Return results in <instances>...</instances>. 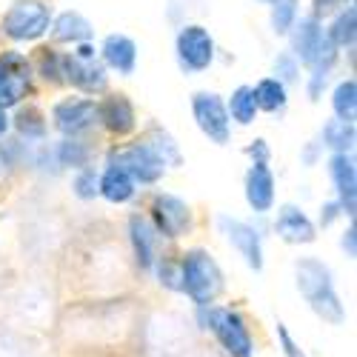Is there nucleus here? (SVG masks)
<instances>
[{"label": "nucleus", "instance_id": "nucleus-15", "mask_svg": "<svg viewBox=\"0 0 357 357\" xmlns=\"http://www.w3.org/2000/svg\"><path fill=\"white\" fill-rule=\"evenodd\" d=\"M272 229H275V234L280 237L283 243H291V246L314 243V237H317V226L312 223V218L294 203H283L280 206Z\"/></svg>", "mask_w": 357, "mask_h": 357}, {"label": "nucleus", "instance_id": "nucleus-29", "mask_svg": "<svg viewBox=\"0 0 357 357\" xmlns=\"http://www.w3.org/2000/svg\"><path fill=\"white\" fill-rule=\"evenodd\" d=\"M32 72L43 80V83H49V86H61L63 83V66H61V52L57 49H49V46H43L40 52H38V61L32 63Z\"/></svg>", "mask_w": 357, "mask_h": 357}, {"label": "nucleus", "instance_id": "nucleus-17", "mask_svg": "<svg viewBox=\"0 0 357 357\" xmlns=\"http://www.w3.org/2000/svg\"><path fill=\"white\" fill-rule=\"evenodd\" d=\"M129 243H132V255L140 272H152L158 263V243L160 237L155 231V226L149 223V218L143 215H132L129 218Z\"/></svg>", "mask_w": 357, "mask_h": 357}, {"label": "nucleus", "instance_id": "nucleus-8", "mask_svg": "<svg viewBox=\"0 0 357 357\" xmlns=\"http://www.w3.org/2000/svg\"><path fill=\"white\" fill-rule=\"evenodd\" d=\"M32 61L17 52H0V109L9 112L17 109L29 95H32Z\"/></svg>", "mask_w": 357, "mask_h": 357}, {"label": "nucleus", "instance_id": "nucleus-11", "mask_svg": "<svg viewBox=\"0 0 357 357\" xmlns=\"http://www.w3.org/2000/svg\"><path fill=\"white\" fill-rule=\"evenodd\" d=\"M192 114L197 129L218 146H226L231 137V121L226 112V100L218 92H195L192 95Z\"/></svg>", "mask_w": 357, "mask_h": 357}, {"label": "nucleus", "instance_id": "nucleus-41", "mask_svg": "<svg viewBox=\"0 0 357 357\" xmlns=\"http://www.w3.org/2000/svg\"><path fill=\"white\" fill-rule=\"evenodd\" d=\"M320 155H323V146H320V143H309V146L303 149V155H301V160H303V166H314Z\"/></svg>", "mask_w": 357, "mask_h": 357}, {"label": "nucleus", "instance_id": "nucleus-36", "mask_svg": "<svg viewBox=\"0 0 357 357\" xmlns=\"http://www.w3.org/2000/svg\"><path fill=\"white\" fill-rule=\"evenodd\" d=\"M332 80V72H309V80H306V95L309 100H320L326 86Z\"/></svg>", "mask_w": 357, "mask_h": 357}, {"label": "nucleus", "instance_id": "nucleus-16", "mask_svg": "<svg viewBox=\"0 0 357 357\" xmlns=\"http://www.w3.org/2000/svg\"><path fill=\"white\" fill-rule=\"evenodd\" d=\"M98 123L114 137H126L137 129V112L126 95H106L98 103Z\"/></svg>", "mask_w": 357, "mask_h": 357}, {"label": "nucleus", "instance_id": "nucleus-32", "mask_svg": "<svg viewBox=\"0 0 357 357\" xmlns=\"http://www.w3.org/2000/svg\"><path fill=\"white\" fill-rule=\"evenodd\" d=\"M149 143H152V149L163 158L166 166H177V163H181V149H177L174 137H172L166 129L155 126V132H152V137H149Z\"/></svg>", "mask_w": 357, "mask_h": 357}, {"label": "nucleus", "instance_id": "nucleus-18", "mask_svg": "<svg viewBox=\"0 0 357 357\" xmlns=\"http://www.w3.org/2000/svg\"><path fill=\"white\" fill-rule=\"evenodd\" d=\"M246 203L255 215H269L275 209V174L269 163H252L246 172Z\"/></svg>", "mask_w": 357, "mask_h": 357}, {"label": "nucleus", "instance_id": "nucleus-22", "mask_svg": "<svg viewBox=\"0 0 357 357\" xmlns=\"http://www.w3.org/2000/svg\"><path fill=\"white\" fill-rule=\"evenodd\" d=\"M15 132H17V140H26V143H43L46 140V132H49V123H46V114L38 109V106H17L15 117H9Z\"/></svg>", "mask_w": 357, "mask_h": 357}, {"label": "nucleus", "instance_id": "nucleus-6", "mask_svg": "<svg viewBox=\"0 0 357 357\" xmlns=\"http://www.w3.org/2000/svg\"><path fill=\"white\" fill-rule=\"evenodd\" d=\"M52 6L46 0H15L0 17V32L15 43H35L52 26Z\"/></svg>", "mask_w": 357, "mask_h": 357}, {"label": "nucleus", "instance_id": "nucleus-28", "mask_svg": "<svg viewBox=\"0 0 357 357\" xmlns=\"http://www.w3.org/2000/svg\"><path fill=\"white\" fill-rule=\"evenodd\" d=\"M332 112L337 121H346V123H354L357 117V83L354 77H346L335 86L332 92Z\"/></svg>", "mask_w": 357, "mask_h": 357}, {"label": "nucleus", "instance_id": "nucleus-25", "mask_svg": "<svg viewBox=\"0 0 357 357\" xmlns=\"http://www.w3.org/2000/svg\"><path fill=\"white\" fill-rule=\"evenodd\" d=\"M320 146L329 149L332 155H351L354 152V123L346 121H326L320 129Z\"/></svg>", "mask_w": 357, "mask_h": 357}, {"label": "nucleus", "instance_id": "nucleus-38", "mask_svg": "<svg viewBox=\"0 0 357 357\" xmlns=\"http://www.w3.org/2000/svg\"><path fill=\"white\" fill-rule=\"evenodd\" d=\"M246 155L252 158V163H269L272 149H269V143H266V140L260 137V140H255L252 146H246Z\"/></svg>", "mask_w": 357, "mask_h": 357}, {"label": "nucleus", "instance_id": "nucleus-14", "mask_svg": "<svg viewBox=\"0 0 357 357\" xmlns=\"http://www.w3.org/2000/svg\"><path fill=\"white\" fill-rule=\"evenodd\" d=\"M329 177L335 186V200L340 203L343 218L354 220L357 212V169L354 155H332L329 158Z\"/></svg>", "mask_w": 357, "mask_h": 357}, {"label": "nucleus", "instance_id": "nucleus-30", "mask_svg": "<svg viewBox=\"0 0 357 357\" xmlns=\"http://www.w3.org/2000/svg\"><path fill=\"white\" fill-rule=\"evenodd\" d=\"M301 17V0H275L272 12H269V23H272V32L286 38L289 29L294 26V20Z\"/></svg>", "mask_w": 357, "mask_h": 357}, {"label": "nucleus", "instance_id": "nucleus-12", "mask_svg": "<svg viewBox=\"0 0 357 357\" xmlns=\"http://www.w3.org/2000/svg\"><path fill=\"white\" fill-rule=\"evenodd\" d=\"M52 126L63 137H83L98 126V100L63 98L52 106Z\"/></svg>", "mask_w": 357, "mask_h": 357}, {"label": "nucleus", "instance_id": "nucleus-35", "mask_svg": "<svg viewBox=\"0 0 357 357\" xmlns=\"http://www.w3.org/2000/svg\"><path fill=\"white\" fill-rule=\"evenodd\" d=\"M346 6H351V0H312V17H332Z\"/></svg>", "mask_w": 357, "mask_h": 357}, {"label": "nucleus", "instance_id": "nucleus-13", "mask_svg": "<svg viewBox=\"0 0 357 357\" xmlns=\"http://www.w3.org/2000/svg\"><path fill=\"white\" fill-rule=\"evenodd\" d=\"M218 226L226 234V241L234 246V252L246 260L249 269L260 272L263 269V234H260V229H255L246 220L229 218V215H220L218 218Z\"/></svg>", "mask_w": 357, "mask_h": 357}, {"label": "nucleus", "instance_id": "nucleus-40", "mask_svg": "<svg viewBox=\"0 0 357 357\" xmlns=\"http://www.w3.org/2000/svg\"><path fill=\"white\" fill-rule=\"evenodd\" d=\"M346 257H354L357 255V229H354V220H349V229L343 231V241H340Z\"/></svg>", "mask_w": 357, "mask_h": 357}, {"label": "nucleus", "instance_id": "nucleus-39", "mask_svg": "<svg viewBox=\"0 0 357 357\" xmlns=\"http://www.w3.org/2000/svg\"><path fill=\"white\" fill-rule=\"evenodd\" d=\"M278 340H280V346H283L286 357H306V354L301 351V346H297V343L291 340V335H289V329H286L283 323H278Z\"/></svg>", "mask_w": 357, "mask_h": 357}, {"label": "nucleus", "instance_id": "nucleus-10", "mask_svg": "<svg viewBox=\"0 0 357 357\" xmlns=\"http://www.w3.org/2000/svg\"><path fill=\"white\" fill-rule=\"evenodd\" d=\"M149 215H152L149 223L155 226L160 241H181L192 231V209L177 195L158 192L152 197V206H149Z\"/></svg>", "mask_w": 357, "mask_h": 357}, {"label": "nucleus", "instance_id": "nucleus-20", "mask_svg": "<svg viewBox=\"0 0 357 357\" xmlns=\"http://www.w3.org/2000/svg\"><path fill=\"white\" fill-rule=\"evenodd\" d=\"M135 195H137V183L129 177V172L123 166L106 160V169L100 172V183H98V197L109 200L112 206H123L135 200Z\"/></svg>", "mask_w": 357, "mask_h": 357}, {"label": "nucleus", "instance_id": "nucleus-27", "mask_svg": "<svg viewBox=\"0 0 357 357\" xmlns=\"http://www.w3.org/2000/svg\"><path fill=\"white\" fill-rule=\"evenodd\" d=\"M226 112H229V121H234L237 126H252L257 117V103H255L252 86H237L226 103Z\"/></svg>", "mask_w": 357, "mask_h": 357}, {"label": "nucleus", "instance_id": "nucleus-4", "mask_svg": "<svg viewBox=\"0 0 357 357\" xmlns=\"http://www.w3.org/2000/svg\"><path fill=\"white\" fill-rule=\"evenodd\" d=\"M200 329H209L229 357H255V337L246 317L231 306H203L197 309Z\"/></svg>", "mask_w": 357, "mask_h": 357}, {"label": "nucleus", "instance_id": "nucleus-21", "mask_svg": "<svg viewBox=\"0 0 357 357\" xmlns=\"http://www.w3.org/2000/svg\"><path fill=\"white\" fill-rule=\"evenodd\" d=\"M52 40L54 43H72V46H80V43H92L95 38V26L89 23V17H83L80 12L75 9H66L57 17H52Z\"/></svg>", "mask_w": 357, "mask_h": 357}, {"label": "nucleus", "instance_id": "nucleus-31", "mask_svg": "<svg viewBox=\"0 0 357 357\" xmlns=\"http://www.w3.org/2000/svg\"><path fill=\"white\" fill-rule=\"evenodd\" d=\"M98 183H100V172L95 166H86L75 174L72 181V195L77 200H95L98 197Z\"/></svg>", "mask_w": 357, "mask_h": 357}, {"label": "nucleus", "instance_id": "nucleus-1", "mask_svg": "<svg viewBox=\"0 0 357 357\" xmlns=\"http://www.w3.org/2000/svg\"><path fill=\"white\" fill-rule=\"evenodd\" d=\"M294 278H297V289H301L303 301L320 320L332 323V326H340L346 320V306L335 289L332 269L323 260L301 257L294 263Z\"/></svg>", "mask_w": 357, "mask_h": 357}, {"label": "nucleus", "instance_id": "nucleus-43", "mask_svg": "<svg viewBox=\"0 0 357 357\" xmlns=\"http://www.w3.org/2000/svg\"><path fill=\"white\" fill-rule=\"evenodd\" d=\"M263 3H269V6H272V3H275V0H263Z\"/></svg>", "mask_w": 357, "mask_h": 357}, {"label": "nucleus", "instance_id": "nucleus-33", "mask_svg": "<svg viewBox=\"0 0 357 357\" xmlns=\"http://www.w3.org/2000/svg\"><path fill=\"white\" fill-rule=\"evenodd\" d=\"M152 272L158 275L160 286H166L172 291H181V260H172L169 255H160Z\"/></svg>", "mask_w": 357, "mask_h": 357}, {"label": "nucleus", "instance_id": "nucleus-7", "mask_svg": "<svg viewBox=\"0 0 357 357\" xmlns=\"http://www.w3.org/2000/svg\"><path fill=\"white\" fill-rule=\"evenodd\" d=\"M174 54H177V66L186 75H200L215 63V38L206 26L200 23H183L181 32L174 38Z\"/></svg>", "mask_w": 357, "mask_h": 357}, {"label": "nucleus", "instance_id": "nucleus-5", "mask_svg": "<svg viewBox=\"0 0 357 357\" xmlns=\"http://www.w3.org/2000/svg\"><path fill=\"white\" fill-rule=\"evenodd\" d=\"M61 66H63V83L83 95H103L109 89V69L100 63L98 49L92 43H80L75 52L61 54Z\"/></svg>", "mask_w": 357, "mask_h": 357}, {"label": "nucleus", "instance_id": "nucleus-37", "mask_svg": "<svg viewBox=\"0 0 357 357\" xmlns=\"http://www.w3.org/2000/svg\"><path fill=\"white\" fill-rule=\"evenodd\" d=\"M343 218V209H340V203L337 200H326L323 206H320V226L323 229H329L335 220H340Z\"/></svg>", "mask_w": 357, "mask_h": 357}, {"label": "nucleus", "instance_id": "nucleus-3", "mask_svg": "<svg viewBox=\"0 0 357 357\" xmlns=\"http://www.w3.org/2000/svg\"><path fill=\"white\" fill-rule=\"evenodd\" d=\"M181 291L195 303V309L215 306L220 297L223 272L206 249H189L186 255H181Z\"/></svg>", "mask_w": 357, "mask_h": 357}, {"label": "nucleus", "instance_id": "nucleus-24", "mask_svg": "<svg viewBox=\"0 0 357 357\" xmlns=\"http://www.w3.org/2000/svg\"><path fill=\"white\" fill-rule=\"evenodd\" d=\"M255 92V103H257V112H269V114H278L286 109L289 103V86H283L278 77H263L252 86Z\"/></svg>", "mask_w": 357, "mask_h": 357}, {"label": "nucleus", "instance_id": "nucleus-19", "mask_svg": "<svg viewBox=\"0 0 357 357\" xmlns=\"http://www.w3.org/2000/svg\"><path fill=\"white\" fill-rule=\"evenodd\" d=\"M98 57L100 63L117 75H132L135 66H137V43L129 38V35H106L100 49H98Z\"/></svg>", "mask_w": 357, "mask_h": 357}, {"label": "nucleus", "instance_id": "nucleus-26", "mask_svg": "<svg viewBox=\"0 0 357 357\" xmlns=\"http://www.w3.org/2000/svg\"><path fill=\"white\" fill-rule=\"evenodd\" d=\"M326 35L335 43V49H354V38H357V9L354 6H346L340 9L337 15H332V26L326 29Z\"/></svg>", "mask_w": 357, "mask_h": 357}, {"label": "nucleus", "instance_id": "nucleus-42", "mask_svg": "<svg viewBox=\"0 0 357 357\" xmlns=\"http://www.w3.org/2000/svg\"><path fill=\"white\" fill-rule=\"evenodd\" d=\"M9 129H12V121H9V112H3V109H0V140H3V137L9 135Z\"/></svg>", "mask_w": 357, "mask_h": 357}, {"label": "nucleus", "instance_id": "nucleus-23", "mask_svg": "<svg viewBox=\"0 0 357 357\" xmlns=\"http://www.w3.org/2000/svg\"><path fill=\"white\" fill-rule=\"evenodd\" d=\"M52 152H54V160L61 169H86V166H92V146H89L86 140L80 137H63V140H57L52 146Z\"/></svg>", "mask_w": 357, "mask_h": 357}, {"label": "nucleus", "instance_id": "nucleus-9", "mask_svg": "<svg viewBox=\"0 0 357 357\" xmlns=\"http://www.w3.org/2000/svg\"><path fill=\"white\" fill-rule=\"evenodd\" d=\"M106 160L123 166L137 186H155V183L163 181V174H166L163 158L155 152L149 140H137V143L123 146V149H112Z\"/></svg>", "mask_w": 357, "mask_h": 357}, {"label": "nucleus", "instance_id": "nucleus-2", "mask_svg": "<svg viewBox=\"0 0 357 357\" xmlns=\"http://www.w3.org/2000/svg\"><path fill=\"white\" fill-rule=\"evenodd\" d=\"M289 54L309 72H332L337 63V49L326 35V29L317 17L303 15L289 29Z\"/></svg>", "mask_w": 357, "mask_h": 357}, {"label": "nucleus", "instance_id": "nucleus-34", "mask_svg": "<svg viewBox=\"0 0 357 357\" xmlns=\"http://www.w3.org/2000/svg\"><path fill=\"white\" fill-rule=\"evenodd\" d=\"M275 77H278L283 86L297 83V80H301V63H297L289 52H280V54L275 57Z\"/></svg>", "mask_w": 357, "mask_h": 357}]
</instances>
